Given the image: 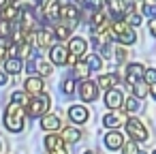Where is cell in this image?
<instances>
[{"label": "cell", "mask_w": 156, "mask_h": 154, "mask_svg": "<svg viewBox=\"0 0 156 154\" xmlns=\"http://www.w3.org/2000/svg\"><path fill=\"white\" fill-rule=\"evenodd\" d=\"M79 94H81V101H96V96H98V84L96 81H90V79H86V81H81L79 84Z\"/></svg>", "instance_id": "obj_10"}, {"label": "cell", "mask_w": 156, "mask_h": 154, "mask_svg": "<svg viewBox=\"0 0 156 154\" xmlns=\"http://www.w3.org/2000/svg\"><path fill=\"white\" fill-rule=\"evenodd\" d=\"M124 94L118 90V88H113V90H107L105 92V105L111 109V111H118L120 107H124Z\"/></svg>", "instance_id": "obj_8"}, {"label": "cell", "mask_w": 156, "mask_h": 154, "mask_svg": "<svg viewBox=\"0 0 156 154\" xmlns=\"http://www.w3.org/2000/svg\"><path fill=\"white\" fill-rule=\"evenodd\" d=\"M79 137H81V133H79L77 128H73V126H64V131H62V139H64V141L75 143V141H79Z\"/></svg>", "instance_id": "obj_25"}, {"label": "cell", "mask_w": 156, "mask_h": 154, "mask_svg": "<svg viewBox=\"0 0 156 154\" xmlns=\"http://www.w3.org/2000/svg\"><path fill=\"white\" fill-rule=\"evenodd\" d=\"M5 84H7V73L0 71V86H5Z\"/></svg>", "instance_id": "obj_40"}, {"label": "cell", "mask_w": 156, "mask_h": 154, "mask_svg": "<svg viewBox=\"0 0 156 154\" xmlns=\"http://www.w3.org/2000/svg\"><path fill=\"white\" fill-rule=\"evenodd\" d=\"M90 71H92V69H90L86 62H79V64L73 69V75H75L77 79H83V81H86V79H88V75H90Z\"/></svg>", "instance_id": "obj_26"}, {"label": "cell", "mask_w": 156, "mask_h": 154, "mask_svg": "<svg viewBox=\"0 0 156 154\" xmlns=\"http://www.w3.org/2000/svg\"><path fill=\"white\" fill-rule=\"evenodd\" d=\"M143 13L145 15H154L156 17V0H143Z\"/></svg>", "instance_id": "obj_30"}, {"label": "cell", "mask_w": 156, "mask_h": 154, "mask_svg": "<svg viewBox=\"0 0 156 154\" xmlns=\"http://www.w3.org/2000/svg\"><path fill=\"white\" fill-rule=\"evenodd\" d=\"M152 154H156V150H154V152H152Z\"/></svg>", "instance_id": "obj_45"}, {"label": "cell", "mask_w": 156, "mask_h": 154, "mask_svg": "<svg viewBox=\"0 0 156 154\" xmlns=\"http://www.w3.org/2000/svg\"><path fill=\"white\" fill-rule=\"evenodd\" d=\"M147 28H150V32H152V37H156V17H152V20H150V24H147Z\"/></svg>", "instance_id": "obj_38"}, {"label": "cell", "mask_w": 156, "mask_h": 154, "mask_svg": "<svg viewBox=\"0 0 156 154\" xmlns=\"http://www.w3.org/2000/svg\"><path fill=\"white\" fill-rule=\"evenodd\" d=\"M141 107V103H139V98L137 96H128L126 101H124V109L128 111V113H133V111H137Z\"/></svg>", "instance_id": "obj_28"}, {"label": "cell", "mask_w": 156, "mask_h": 154, "mask_svg": "<svg viewBox=\"0 0 156 154\" xmlns=\"http://www.w3.org/2000/svg\"><path fill=\"white\" fill-rule=\"evenodd\" d=\"M147 92H150V84H147L145 79H141V81H137V84L133 86V94H135L137 98H143V96H147Z\"/></svg>", "instance_id": "obj_24"}, {"label": "cell", "mask_w": 156, "mask_h": 154, "mask_svg": "<svg viewBox=\"0 0 156 154\" xmlns=\"http://www.w3.org/2000/svg\"><path fill=\"white\" fill-rule=\"evenodd\" d=\"M49 105H51L49 94H39V96L30 98V103L26 105V113H28V116H32V118L45 116V113H47V109H49Z\"/></svg>", "instance_id": "obj_3"}, {"label": "cell", "mask_w": 156, "mask_h": 154, "mask_svg": "<svg viewBox=\"0 0 156 154\" xmlns=\"http://www.w3.org/2000/svg\"><path fill=\"white\" fill-rule=\"evenodd\" d=\"M62 92H64V94H73V92H75L73 79H64V81H62Z\"/></svg>", "instance_id": "obj_36"}, {"label": "cell", "mask_w": 156, "mask_h": 154, "mask_svg": "<svg viewBox=\"0 0 156 154\" xmlns=\"http://www.w3.org/2000/svg\"><path fill=\"white\" fill-rule=\"evenodd\" d=\"M124 58H126V49H118V52H115V60H118V62H122Z\"/></svg>", "instance_id": "obj_39"}, {"label": "cell", "mask_w": 156, "mask_h": 154, "mask_svg": "<svg viewBox=\"0 0 156 154\" xmlns=\"http://www.w3.org/2000/svg\"><path fill=\"white\" fill-rule=\"evenodd\" d=\"M45 148H47V154H69L66 152V141L62 139V135H47Z\"/></svg>", "instance_id": "obj_6"}, {"label": "cell", "mask_w": 156, "mask_h": 154, "mask_svg": "<svg viewBox=\"0 0 156 154\" xmlns=\"http://www.w3.org/2000/svg\"><path fill=\"white\" fill-rule=\"evenodd\" d=\"M11 101H13V103H17V105H22V107L30 103V98H28L24 92H13V94H11Z\"/></svg>", "instance_id": "obj_31"}, {"label": "cell", "mask_w": 156, "mask_h": 154, "mask_svg": "<svg viewBox=\"0 0 156 154\" xmlns=\"http://www.w3.org/2000/svg\"><path fill=\"white\" fill-rule=\"evenodd\" d=\"M122 150H124L122 154H139V152H141V150L137 148V141H128V143H124Z\"/></svg>", "instance_id": "obj_34"}, {"label": "cell", "mask_w": 156, "mask_h": 154, "mask_svg": "<svg viewBox=\"0 0 156 154\" xmlns=\"http://www.w3.org/2000/svg\"><path fill=\"white\" fill-rule=\"evenodd\" d=\"M109 30H111V37H113L118 43H122V45H133V43L137 41V34L133 32V28H130L126 22H122V20L113 22V24L109 26Z\"/></svg>", "instance_id": "obj_2"}, {"label": "cell", "mask_w": 156, "mask_h": 154, "mask_svg": "<svg viewBox=\"0 0 156 154\" xmlns=\"http://www.w3.org/2000/svg\"><path fill=\"white\" fill-rule=\"evenodd\" d=\"M143 79L150 84V86H156V69H145V75Z\"/></svg>", "instance_id": "obj_35"}, {"label": "cell", "mask_w": 156, "mask_h": 154, "mask_svg": "<svg viewBox=\"0 0 156 154\" xmlns=\"http://www.w3.org/2000/svg\"><path fill=\"white\" fill-rule=\"evenodd\" d=\"M69 52L75 54V56H83V54L88 52V43H86L81 37H75V39L69 41Z\"/></svg>", "instance_id": "obj_19"}, {"label": "cell", "mask_w": 156, "mask_h": 154, "mask_svg": "<svg viewBox=\"0 0 156 154\" xmlns=\"http://www.w3.org/2000/svg\"><path fill=\"white\" fill-rule=\"evenodd\" d=\"M62 0H45L43 2V17L49 22H56L62 13Z\"/></svg>", "instance_id": "obj_7"}, {"label": "cell", "mask_w": 156, "mask_h": 154, "mask_svg": "<svg viewBox=\"0 0 156 154\" xmlns=\"http://www.w3.org/2000/svg\"><path fill=\"white\" fill-rule=\"evenodd\" d=\"M150 92H152V96H154V101H156V86H150Z\"/></svg>", "instance_id": "obj_42"}, {"label": "cell", "mask_w": 156, "mask_h": 154, "mask_svg": "<svg viewBox=\"0 0 156 154\" xmlns=\"http://www.w3.org/2000/svg\"><path fill=\"white\" fill-rule=\"evenodd\" d=\"M88 109L86 107H81V105H73L71 109H69V118L75 122V124H83L86 120H88Z\"/></svg>", "instance_id": "obj_18"}, {"label": "cell", "mask_w": 156, "mask_h": 154, "mask_svg": "<svg viewBox=\"0 0 156 154\" xmlns=\"http://www.w3.org/2000/svg\"><path fill=\"white\" fill-rule=\"evenodd\" d=\"M118 81H120V77H118L115 73H109V75H101L96 84H98V88H105V90H113Z\"/></svg>", "instance_id": "obj_21"}, {"label": "cell", "mask_w": 156, "mask_h": 154, "mask_svg": "<svg viewBox=\"0 0 156 154\" xmlns=\"http://www.w3.org/2000/svg\"><path fill=\"white\" fill-rule=\"evenodd\" d=\"M7 54H9V47H7L2 41H0V60H2V58H7Z\"/></svg>", "instance_id": "obj_37"}, {"label": "cell", "mask_w": 156, "mask_h": 154, "mask_svg": "<svg viewBox=\"0 0 156 154\" xmlns=\"http://www.w3.org/2000/svg\"><path fill=\"white\" fill-rule=\"evenodd\" d=\"M54 32H56V37H58L60 41H64V39H69V37H71V28H69V26H56V30H54Z\"/></svg>", "instance_id": "obj_32"}, {"label": "cell", "mask_w": 156, "mask_h": 154, "mask_svg": "<svg viewBox=\"0 0 156 154\" xmlns=\"http://www.w3.org/2000/svg\"><path fill=\"white\" fill-rule=\"evenodd\" d=\"M54 34H56V32H51V30H47V28L37 30V47H41V49L49 47V45L54 43ZM51 47H54V45H51Z\"/></svg>", "instance_id": "obj_17"}, {"label": "cell", "mask_w": 156, "mask_h": 154, "mask_svg": "<svg viewBox=\"0 0 156 154\" xmlns=\"http://www.w3.org/2000/svg\"><path fill=\"white\" fill-rule=\"evenodd\" d=\"M26 69H28V73H32V75H37V77H39V75H43V77H45V75H51V64H49L43 56H32V58L28 60V66H26Z\"/></svg>", "instance_id": "obj_4"}, {"label": "cell", "mask_w": 156, "mask_h": 154, "mask_svg": "<svg viewBox=\"0 0 156 154\" xmlns=\"http://www.w3.org/2000/svg\"><path fill=\"white\" fill-rule=\"evenodd\" d=\"M60 17H62L69 26H75V24H77V20H79V9H77L75 5H64V7H62Z\"/></svg>", "instance_id": "obj_16"}, {"label": "cell", "mask_w": 156, "mask_h": 154, "mask_svg": "<svg viewBox=\"0 0 156 154\" xmlns=\"http://www.w3.org/2000/svg\"><path fill=\"white\" fill-rule=\"evenodd\" d=\"M41 126H43L45 131H58V128H60V118H58L56 113H47V116L41 118Z\"/></svg>", "instance_id": "obj_22"}, {"label": "cell", "mask_w": 156, "mask_h": 154, "mask_svg": "<svg viewBox=\"0 0 156 154\" xmlns=\"http://www.w3.org/2000/svg\"><path fill=\"white\" fill-rule=\"evenodd\" d=\"M143 75H145L143 64L133 62V64H128V66H126V84H128L130 88H133L137 81H141V79H143Z\"/></svg>", "instance_id": "obj_9"}, {"label": "cell", "mask_w": 156, "mask_h": 154, "mask_svg": "<svg viewBox=\"0 0 156 154\" xmlns=\"http://www.w3.org/2000/svg\"><path fill=\"white\" fill-rule=\"evenodd\" d=\"M86 154H98V152H94V150H88V152H86Z\"/></svg>", "instance_id": "obj_43"}, {"label": "cell", "mask_w": 156, "mask_h": 154, "mask_svg": "<svg viewBox=\"0 0 156 154\" xmlns=\"http://www.w3.org/2000/svg\"><path fill=\"white\" fill-rule=\"evenodd\" d=\"M81 2H83L86 9H90L92 13H96V11H101V7H103L105 0H81Z\"/></svg>", "instance_id": "obj_29"}, {"label": "cell", "mask_w": 156, "mask_h": 154, "mask_svg": "<svg viewBox=\"0 0 156 154\" xmlns=\"http://www.w3.org/2000/svg\"><path fill=\"white\" fill-rule=\"evenodd\" d=\"M9 7V0H0V11H5Z\"/></svg>", "instance_id": "obj_41"}, {"label": "cell", "mask_w": 156, "mask_h": 154, "mask_svg": "<svg viewBox=\"0 0 156 154\" xmlns=\"http://www.w3.org/2000/svg\"><path fill=\"white\" fill-rule=\"evenodd\" d=\"M24 107L17 105V103H11L5 111V126L11 131V133H22L24 131Z\"/></svg>", "instance_id": "obj_1"}, {"label": "cell", "mask_w": 156, "mask_h": 154, "mask_svg": "<svg viewBox=\"0 0 156 154\" xmlns=\"http://www.w3.org/2000/svg\"><path fill=\"white\" fill-rule=\"evenodd\" d=\"M22 69H24L22 58H7V60H5V73H9V75H20Z\"/></svg>", "instance_id": "obj_20"}, {"label": "cell", "mask_w": 156, "mask_h": 154, "mask_svg": "<svg viewBox=\"0 0 156 154\" xmlns=\"http://www.w3.org/2000/svg\"><path fill=\"white\" fill-rule=\"evenodd\" d=\"M139 154H145V152H139Z\"/></svg>", "instance_id": "obj_44"}, {"label": "cell", "mask_w": 156, "mask_h": 154, "mask_svg": "<svg viewBox=\"0 0 156 154\" xmlns=\"http://www.w3.org/2000/svg\"><path fill=\"white\" fill-rule=\"evenodd\" d=\"M11 2H15V0H11Z\"/></svg>", "instance_id": "obj_46"}, {"label": "cell", "mask_w": 156, "mask_h": 154, "mask_svg": "<svg viewBox=\"0 0 156 154\" xmlns=\"http://www.w3.org/2000/svg\"><path fill=\"white\" fill-rule=\"evenodd\" d=\"M105 145H107L109 150H120V148H124V135H122L120 131H109V133L105 135Z\"/></svg>", "instance_id": "obj_14"}, {"label": "cell", "mask_w": 156, "mask_h": 154, "mask_svg": "<svg viewBox=\"0 0 156 154\" xmlns=\"http://www.w3.org/2000/svg\"><path fill=\"white\" fill-rule=\"evenodd\" d=\"M69 56H71L69 47H64V45H54L49 49V62H54V64H66Z\"/></svg>", "instance_id": "obj_13"}, {"label": "cell", "mask_w": 156, "mask_h": 154, "mask_svg": "<svg viewBox=\"0 0 156 154\" xmlns=\"http://www.w3.org/2000/svg\"><path fill=\"white\" fill-rule=\"evenodd\" d=\"M126 133L130 135L133 141H145L147 139V128L137 118H126Z\"/></svg>", "instance_id": "obj_5"}, {"label": "cell", "mask_w": 156, "mask_h": 154, "mask_svg": "<svg viewBox=\"0 0 156 154\" xmlns=\"http://www.w3.org/2000/svg\"><path fill=\"white\" fill-rule=\"evenodd\" d=\"M20 17H22V9H17L13 5H9L5 11H0V20H5V22H17Z\"/></svg>", "instance_id": "obj_23"}, {"label": "cell", "mask_w": 156, "mask_h": 154, "mask_svg": "<svg viewBox=\"0 0 156 154\" xmlns=\"http://www.w3.org/2000/svg\"><path fill=\"white\" fill-rule=\"evenodd\" d=\"M86 64H88L92 71H98V69L103 66V58H101L98 54H90V56L86 58Z\"/></svg>", "instance_id": "obj_27"}, {"label": "cell", "mask_w": 156, "mask_h": 154, "mask_svg": "<svg viewBox=\"0 0 156 154\" xmlns=\"http://www.w3.org/2000/svg\"><path fill=\"white\" fill-rule=\"evenodd\" d=\"M24 90H26L28 94L39 96V94H45V84H43L41 77H37V75H28V79L24 81Z\"/></svg>", "instance_id": "obj_12"}, {"label": "cell", "mask_w": 156, "mask_h": 154, "mask_svg": "<svg viewBox=\"0 0 156 154\" xmlns=\"http://www.w3.org/2000/svg\"><path fill=\"white\" fill-rule=\"evenodd\" d=\"M43 2H45V0H43Z\"/></svg>", "instance_id": "obj_47"}, {"label": "cell", "mask_w": 156, "mask_h": 154, "mask_svg": "<svg viewBox=\"0 0 156 154\" xmlns=\"http://www.w3.org/2000/svg\"><path fill=\"white\" fill-rule=\"evenodd\" d=\"M13 32V26L11 22H5V20H0V37H9Z\"/></svg>", "instance_id": "obj_33"}, {"label": "cell", "mask_w": 156, "mask_h": 154, "mask_svg": "<svg viewBox=\"0 0 156 154\" xmlns=\"http://www.w3.org/2000/svg\"><path fill=\"white\" fill-rule=\"evenodd\" d=\"M105 2H107L109 13L115 17V22H118V20H122V17L126 15L128 7H130V2H126V0H105Z\"/></svg>", "instance_id": "obj_11"}, {"label": "cell", "mask_w": 156, "mask_h": 154, "mask_svg": "<svg viewBox=\"0 0 156 154\" xmlns=\"http://www.w3.org/2000/svg\"><path fill=\"white\" fill-rule=\"evenodd\" d=\"M122 122H126V120H124V113H120V111H109V113L103 116V124L111 131H118V126Z\"/></svg>", "instance_id": "obj_15"}]
</instances>
